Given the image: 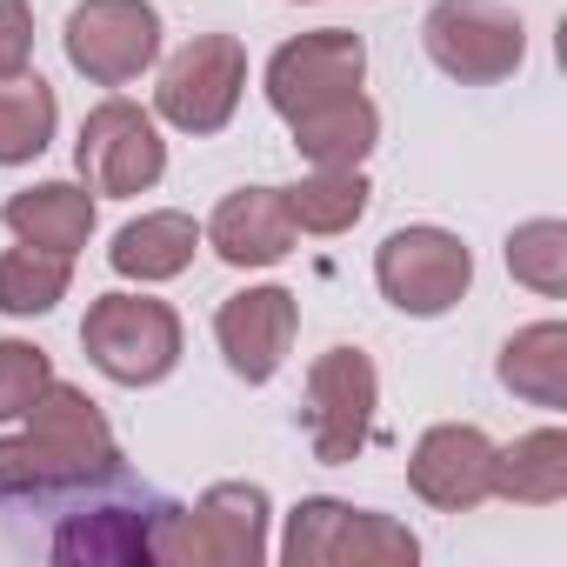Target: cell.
<instances>
[{"instance_id": "13", "label": "cell", "mask_w": 567, "mask_h": 567, "mask_svg": "<svg viewBox=\"0 0 567 567\" xmlns=\"http://www.w3.org/2000/svg\"><path fill=\"white\" fill-rule=\"evenodd\" d=\"M295 334H301V301H295L288 288H274V280H267V288L227 295L220 315H214V341H220L227 368H234L247 388H260V381L280 374Z\"/></svg>"}, {"instance_id": "24", "label": "cell", "mask_w": 567, "mask_h": 567, "mask_svg": "<svg viewBox=\"0 0 567 567\" xmlns=\"http://www.w3.org/2000/svg\"><path fill=\"white\" fill-rule=\"evenodd\" d=\"M507 274L520 288H534L540 301H560L567 295V220H554V214L520 220L507 234Z\"/></svg>"}, {"instance_id": "19", "label": "cell", "mask_w": 567, "mask_h": 567, "mask_svg": "<svg viewBox=\"0 0 567 567\" xmlns=\"http://www.w3.org/2000/svg\"><path fill=\"white\" fill-rule=\"evenodd\" d=\"M494 374H501V388L514 401L560 414L567 408V321H534V328L507 334Z\"/></svg>"}, {"instance_id": "4", "label": "cell", "mask_w": 567, "mask_h": 567, "mask_svg": "<svg viewBox=\"0 0 567 567\" xmlns=\"http://www.w3.org/2000/svg\"><path fill=\"white\" fill-rule=\"evenodd\" d=\"M374 288L408 321H441L474 288V254L447 227H394L374 247Z\"/></svg>"}, {"instance_id": "1", "label": "cell", "mask_w": 567, "mask_h": 567, "mask_svg": "<svg viewBox=\"0 0 567 567\" xmlns=\"http://www.w3.org/2000/svg\"><path fill=\"white\" fill-rule=\"evenodd\" d=\"M121 481H127V461L107 414L87 401V388L61 374L28 408V427L0 441V494L8 501H61V494H94Z\"/></svg>"}, {"instance_id": "7", "label": "cell", "mask_w": 567, "mask_h": 567, "mask_svg": "<svg viewBox=\"0 0 567 567\" xmlns=\"http://www.w3.org/2000/svg\"><path fill=\"white\" fill-rule=\"evenodd\" d=\"M247 94V48L234 34H194L154 87V121L181 134H220Z\"/></svg>"}, {"instance_id": "20", "label": "cell", "mask_w": 567, "mask_h": 567, "mask_svg": "<svg viewBox=\"0 0 567 567\" xmlns=\"http://www.w3.org/2000/svg\"><path fill=\"white\" fill-rule=\"evenodd\" d=\"M494 494L514 507H554L567 501V434L534 427L507 447H494Z\"/></svg>"}, {"instance_id": "15", "label": "cell", "mask_w": 567, "mask_h": 567, "mask_svg": "<svg viewBox=\"0 0 567 567\" xmlns=\"http://www.w3.org/2000/svg\"><path fill=\"white\" fill-rule=\"evenodd\" d=\"M200 240L227 260V267H280L295 254V214H288V194L280 187H234L214 220L200 227Z\"/></svg>"}, {"instance_id": "17", "label": "cell", "mask_w": 567, "mask_h": 567, "mask_svg": "<svg viewBox=\"0 0 567 567\" xmlns=\"http://www.w3.org/2000/svg\"><path fill=\"white\" fill-rule=\"evenodd\" d=\"M194 254H200V220L181 214V207H154V214H141V220H127V227L114 234L107 267H114L121 280H141V288H154V280L187 274Z\"/></svg>"}, {"instance_id": "10", "label": "cell", "mask_w": 567, "mask_h": 567, "mask_svg": "<svg viewBox=\"0 0 567 567\" xmlns=\"http://www.w3.org/2000/svg\"><path fill=\"white\" fill-rule=\"evenodd\" d=\"M374 408H381V374L361 348H328L308 368V441L315 461L348 467L368 434H374Z\"/></svg>"}, {"instance_id": "6", "label": "cell", "mask_w": 567, "mask_h": 567, "mask_svg": "<svg viewBox=\"0 0 567 567\" xmlns=\"http://www.w3.org/2000/svg\"><path fill=\"white\" fill-rule=\"evenodd\" d=\"M421 48L427 61L461 81V87H494L507 74H520L527 61V28L501 0H434L421 21Z\"/></svg>"}, {"instance_id": "22", "label": "cell", "mask_w": 567, "mask_h": 567, "mask_svg": "<svg viewBox=\"0 0 567 567\" xmlns=\"http://www.w3.org/2000/svg\"><path fill=\"white\" fill-rule=\"evenodd\" d=\"M280 194H288L295 234H348L368 214V200H374V187H368L361 167H315L295 187H280Z\"/></svg>"}, {"instance_id": "26", "label": "cell", "mask_w": 567, "mask_h": 567, "mask_svg": "<svg viewBox=\"0 0 567 567\" xmlns=\"http://www.w3.org/2000/svg\"><path fill=\"white\" fill-rule=\"evenodd\" d=\"M34 61V8L28 0H0V81L28 74Z\"/></svg>"}, {"instance_id": "14", "label": "cell", "mask_w": 567, "mask_h": 567, "mask_svg": "<svg viewBox=\"0 0 567 567\" xmlns=\"http://www.w3.org/2000/svg\"><path fill=\"white\" fill-rule=\"evenodd\" d=\"M408 487L441 514H467V507L494 501V441L474 421L427 427L408 454Z\"/></svg>"}, {"instance_id": "12", "label": "cell", "mask_w": 567, "mask_h": 567, "mask_svg": "<svg viewBox=\"0 0 567 567\" xmlns=\"http://www.w3.org/2000/svg\"><path fill=\"white\" fill-rule=\"evenodd\" d=\"M161 520H167V501H154V494L74 507L54 527L48 554L61 567H161Z\"/></svg>"}, {"instance_id": "23", "label": "cell", "mask_w": 567, "mask_h": 567, "mask_svg": "<svg viewBox=\"0 0 567 567\" xmlns=\"http://www.w3.org/2000/svg\"><path fill=\"white\" fill-rule=\"evenodd\" d=\"M61 127V101L41 74H14V81H0V167H28L48 154Z\"/></svg>"}, {"instance_id": "11", "label": "cell", "mask_w": 567, "mask_h": 567, "mask_svg": "<svg viewBox=\"0 0 567 567\" xmlns=\"http://www.w3.org/2000/svg\"><path fill=\"white\" fill-rule=\"evenodd\" d=\"M368 81V41L348 34V28H315V34H295L280 41L274 61H267V107L280 121H295L334 94H354Z\"/></svg>"}, {"instance_id": "3", "label": "cell", "mask_w": 567, "mask_h": 567, "mask_svg": "<svg viewBox=\"0 0 567 567\" xmlns=\"http://www.w3.org/2000/svg\"><path fill=\"white\" fill-rule=\"evenodd\" d=\"M274 554L288 567H401V560H421V540L394 514L348 507L334 494H308L288 514V534H280Z\"/></svg>"}, {"instance_id": "9", "label": "cell", "mask_w": 567, "mask_h": 567, "mask_svg": "<svg viewBox=\"0 0 567 567\" xmlns=\"http://www.w3.org/2000/svg\"><path fill=\"white\" fill-rule=\"evenodd\" d=\"M74 167L87 181V194H147L161 174H167V141H161V121L134 101H101L87 121H81V141H74Z\"/></svg>"}, {"instance_id": "16", "label": "cell", "mask_w": 567, "mask_h": 567, "mask_svg": "<svg viewBox=\"0 0 567 567\" xmlns=\"http://www.w3.org/2000/svg\"><path fill=\"white\" fill-rule=\"evenodd\" d=\"M0 220H8V234L28 240V247L81 254L94 240V194H87V181H34V187L8 194Z\"/></svg>"}, {"instance_id": "2", "label": "cell", "mask_w": 567, "mask_h": 567, "mask_svg": "<svg viewBox=\"0 0 567 567\" xmlns=\"http://www.w3.org/2000/svg\"><path fill=\"white\" fill-rule=\"evenodd\" d=\"M267 487L260 481H214L194 507L167 501L161 520V567H260L267 540Z\"/></svg>"}, {"instance_id": "5", "label": "cell", "mask_w": 567, "mask_h": 567, "mask_svg": "<svg viewBox=\"0 0 567 567\" xmlns=\"http://www.w3.org/2000/svg\"><path fill=\"white\" fill-rule=\"evenodd\" d=\"M81 348L114 388H154L181 368V315L154 295H101L81 321Z\"/></svg>"}, {"instance_id": "18", "label": "cell", "mask_w": 567, "mask_h": 567, "mask_svg": "<svg viewBox=\"0 0 567 567\" xmlns=\"http://www.w3.org/2000/svg\"><path fill=\"white\" fill-rule=\"evenodd\" d=\"M288 134H295L308 167H361L374 154V141H381V107L354 87V94H334V101L295 114Z\"/></svg>"}, {"instance_id": "21", "label": "cell", "mask_w": 567, "mask_h": 567, "mask_svg": "<svg viewBox=\"0 0 567 567\" xmlns=\"http://www.w3.org/2000/svg\"><path fill=\"white\" fill-rule=\"evenodd\" d=\"M74 288V254H48V247H8L0 254V315L8 321H34L54 315Z\"/></svg>"}, {"instance_id": "25", "label": "cell", "mask_w": 567, "mask_h": 567, "mask_svg": "<svg viewBox=\"0 0 567 567\" xmlns=\"http://www.w3.org/2000/svg\"><path fill=\"white\" fill-rule=\"evenodd\" d=\"M48 381H54V361L34 341H0V421H28Z\"/></svg>"}, {"instance_id": "8", "label": "cell", "mask_w": 567, "mask_h": 567, "mask_svg": "<svg viewBox=\"0 0 567 567\" xmlns=\"http://www.w3.org/2000/svg\"><path fill=\"white\" fill-rule=\"evenodd\" d=\"M68 68L94 87H127L161 61V14L147 0H81L61 28Z\"/></svg>"}]
</instances>
